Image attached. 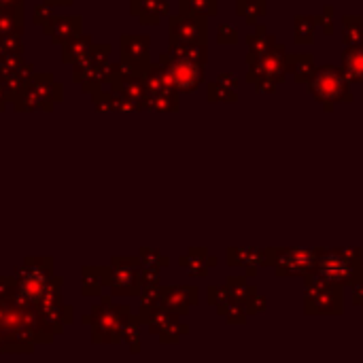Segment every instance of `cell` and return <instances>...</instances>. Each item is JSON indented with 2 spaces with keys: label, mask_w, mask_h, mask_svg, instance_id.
Instances as JSON below:
<instances>
[{
  "label": "cell",
  "mask_w": 363,
  "mask_h": 363,
  "mask_svg": "<svg viewBox=\"0 0 363 363\" xmlns=\"http://www.w3.org/2000/svg\"><path fill=\"white\" fill-rule=\"evenodd\" d=\"M287 74V53L283 45H272L262 55L251 57V81L257 83V89L272 91Z\"/></svg>",
  "instance_id": "obj_3"
},
{
  "label": "cell",
  "mask_w": 363,
  "mask_h": 363,
  "mask_svg": "<svg viewBox=\"0 0 363 363\" xmlns=\"http://www.w3.org/2000/svg\"><path fill=\"white\" fill-rule=\"evenodd\" d=\"M304 311L308 315H340L342 313L340 285H334V283L321 279L317 272L306 277Z\"/></svg>",
  "instance_id": "obj_4"
},
{
  "label": "cell",
  "mask_w": 363,
  "mask_h": 363,
  "mask_svg": "<svg viewBox=\"0 0 363 363\" xmlns=\"http://www.w3.org/2000/svg\"><path fill=\"white\" fill-rule=\"evenodd\" d=\"M249 45H251V57H255V55H262L264 51H268L274 45V36L268 34L266 28H257V34H253L249 38Z\"/></svg>",
  "instance_id": "obj_10"
},
{
  "label": "cell",
  "mask_w": 363,
  "mask_h": 363,
  "mask_svg": "<svg viewBox=\"0 0 363 363\" xmlns=\"http://www.w3.org/2000/svg\"><path fill=\"white\" fill-rule=\"evenodd\" d=\"M249 6H238V13L242 17H247L249 21H255L257 17H262L266 13V0H245Z\"/></svg>",
  "instance_id": "obj_11"
},
{
  "label": "cell",
  "mask_w": 363,
  "mask_h": 363,
  "mask_svg": "<svg viewBox=\"0 0 363 363\" xmlns=\"http://www.w3.org/2000/svg\"><path fill=\"white\" fill-rule=\"evenodd\" d=\"M317 26H319V17H313V15H298L296 17V28H294V36H296V43H313L315 38V32H317Z\"/></svg>",
  "instance_id": "obj_8"
},
{
  "label": "cell",
  "mask_w": 363,
  "mask_h": 363,
  "mask_svg": "<svg viewBox=\"0 0 363 363\" xmlns=\"http://www.w3.org/2000/svg\"><path fill=\"white\" fill-rule=\"evenodd\" d=\"M362 85H363V83H362ZM362 96H363V94H362Z\"/></svg>",
  "instance_id": "obj_13"
},
{
  "label": "cell",
  "mask_w": 363,
  "mask_h": 363,
  "mask_svg": "<svg viewBox=\"0 0 363 363\" xmlns=\"http://www.w3.org/2000/svg\"><path fill=\"white\" fill-rule=\"evenodd\" d=\"M342 70L351 83H363V45H353L345 51Z\"/></svg>",
  "instance_id": "obj_7"
},
{
  "label": "cell",
  "mask_w": 363,
  "mask_h": 363,
  "mask_svg": "<svg viewBox=\"0 0 363 363\" xmlns=\"http://www.w3.org/2000/svg\"><path fill=\"white\" fill-rule=\"evenodd\" d=\"M317 274L334 285H357L363 283V257L359 249L351 251H321Z\"/></svg>",
  "instance_id": "obj_1"
},
{
  "label": "cell",
  "mask_w": 363,
  "mask_h": 363,
  "mask_svg": "<svg viewBox=\"0 0 363 363\" xmlns=\"http://www.w3.org/2000/svg\"><path fill=\"white\" fill-rule=\"evenodd\" d=\"M315 57L311 53H294L287 55V72L294 74L296 83H308L311 77L315 74Z\"/></svg>",
  "instance_id": "obj_6"
},
{
  "label": "cell",
  "mask_w": 363,
  "mask_h": 363,
  "mask_svg": "<svg viewBox=\"0 0 363 363\" xmlns=\"http://www.w3.org/2000/svg\"><path fill=\"white\" fill-rule=\"evenodd\" d=\"M308 91L323 104L325 111H332L336 102H351V81L347 79L345 70L334 64H323L315 70L311 81L306 83Z\"/></svg>",
  "instance_id": "obj_2"
},
{
  "label": "cell",
  "mask_w": 363,
  "mask_h": 363,
  "mask_svg": "<svg viewBox=\"0 0 363 363\" xmlns=\"http://www.w3.org/2000/svg\"><path fill=\"white\" fill-rule=\"evenodd\" d=\"M272 257L268 259V264L274 266V272L279 277H311L317 272V264H319V255L321 251H308V249H272L268 251Z\"/></svg>",
  "instance_id": "obj_5"
},
{
  "label": "cell",
  "mask_w": 363,
  "mask_h": 363,
  "mask_svg": "<svg viewBox=\"0 0 363 363\" xmlns=\"http://www.w3.org/2000/svg\"><path fill=\"white\" fill-rule=\"evenodd\" d=\"M334 6H325L323 13L319 15V23H323V32L325 34H332L334 32Z\"/></svg>",
  "instance_id": "obj_12"
},
{
  "label": "cell",
  "mask_w": 363,
  "mask_h": 363,
  "mask_svg": "<svg viewBox=\"0 0 363 363\" xmlns=\"http://www.w3.org/2000/svg\"><path fill=\"white\" fill-rule=\"evenodd\" d=\"M345 23V43L347 47L362 45L363 43V17L362 15H347L342 19Z\"/></svg>",
  "instance_id": "obj_9"
}]
</instances>
